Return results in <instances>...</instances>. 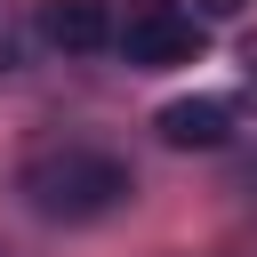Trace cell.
Here are the masks:
<instances>
[{
  "label": "cell",
  "mask_w": 257,
  "mask_h": 257,
  "mask_svg": "<svg viewBox=\"0 0 257 257\" xmlns=\"http://www.w3.org/2000/svg\"><path fill=\"white\" fill-rule=\"evenodd\" d=\"M16 193H24V209L48 217V225H96V217L128 209L137 177H128V161L104 153V145H40V153L16 169Z\"/></svg>",
  "instance_id": "6da1fadb"
},
{
  "label": "cell",
  "mask_w": 257,
  "mask_h": 257,
  "mask_svg": "<svg viewBox=\"0 0 257 257\" xmlns=\"http://www.w3.org/2000/svg\"><path fill=\"white\" fill-rule=\"evenodd\" d=\"M112 56L137 64V72H169V64H193L201 56V16L185 0H112Z\"/></svg>",
  "instance_id": "7a4b0ae2"
},
{
  "label": "cell",
  "mask_w": 257,
  "mask_h": 257,
  "mask_svg": "<svg viewBox=\"0 0 257 257\" xmlns=\"http://www.w3.org/2000/svg\"><path fill=\"white\" fill-rule=\"evenodd\" d=\"M112 0H48L40 8V32H48V48H64V56H96V48H112Z\"/></svg>",
  "instance_id": "3957f363"
},
{
  "label": "cell",
  "mask_w": 257,
  "mask_h": 257,
  "mask_svg": "<svg viewBox=\"0 0 257 257\" xmlns=\"http://www.w3.org/2000/svg\"><path fill=\"white\" fill-rule=\"evenodd\" d=\"M177 153H209V145H225V128H233V104L225 96H177V104H161V120H153Z\"/></svg>",
  "instance_id": "277c9868"
}]
</instances>
